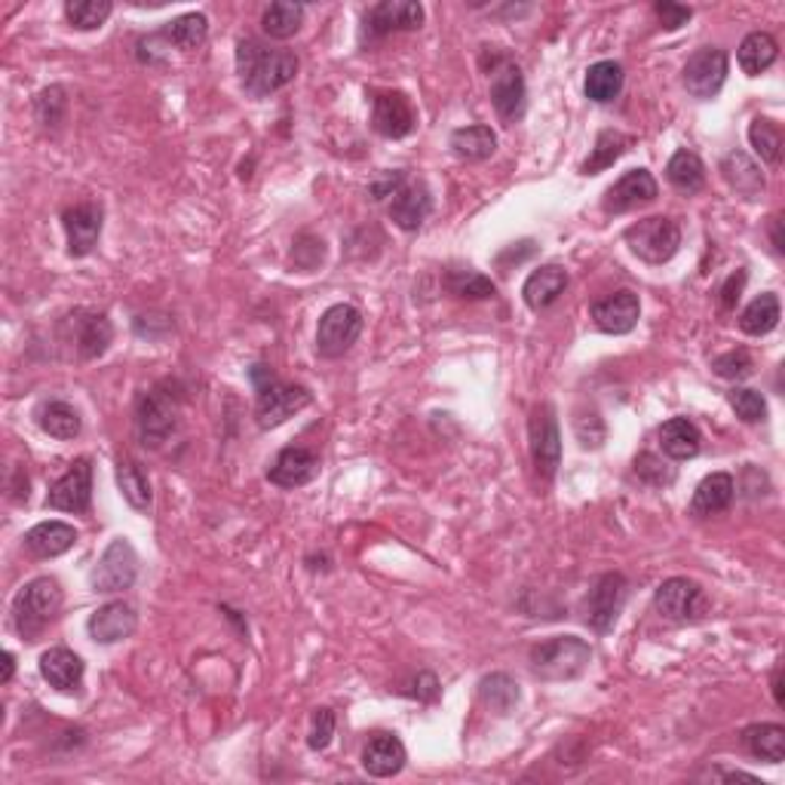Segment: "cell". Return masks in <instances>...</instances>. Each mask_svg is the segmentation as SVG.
Listing matches in <instances>:
<instances>
[{
    "instance_id": "obj_1",
    "label": "cell",
    "mask_w": 785,
    "mask_h": 785,
    "mask_svg": "<svg viewBox=\"0 0 785 785\" xmlns=\"http://www.w3.org/2000/svg\"><path fill=\"white\" fill-rule=\"evenodd\" d=\"M237 71L245 93L252 98H268L299 77V55L245 38L237 43Z\"/></svg>"
},
{
    "instance_id": "obj_2",
    "label": "cell",
    "mask_w": 785,
    "mask_h": 785,
    "mask_svg": "<svg viewBox=\"0 0 785 785\" xmlns=\"http://www.w3.org/2000/svg\"><path fill=\"white\" fill-rule=\"evenodd\" d=\"M249 378L255 384V420L261 430H276L280 423L311 406L313 396L301 384H285L268 366H252Z\"/></svg>"
},
{
    "instance_id": "obj_3",
    "label": "cell",
    "mask_w": 785,
    "mask_h": 785,
    "mask_svg": "<svg viewBox=\"0 0 785 785\" xmlns=\"http://www.w3.org/2000/svg\"><path fill=\"white\" fill-rule=\"evenodd\" d=\"M62 610V586L55 577H38L19 589L13 598V626L22 641H38L43 629L53 624Z\"/></svg>"
},
{
    "instance_id": "obj_4",
    "label": "cell",
    "mask_w": 785,
    "mask_h": 785,
    "mask_svg": "<svg viewBox=\"0 0 785 785\" xmlns=\"http://www.w3.org/2000/svg\"><path fill=\"white\" fill-rule=\"evenodd\" d=\"M531 672L541 681H571L589 669L593 648L577 636H555L531 648Z\"/></svg>"
},
{
    "instance_id": "obj_5",
    "label": "cell",
    "mask_w": 785,
    "mask_h": 785,
    "mask_svg": "<svg viewBox=\"0 0 785 785\" xmlns=\"http://www.w3.org/2000/svg\"><path fill=\"white\" fill-rule=\"evenodd\" d=\"M178 411H181V393H176V387L169 380H163L157 387H150L136 408V430L142 446L157 448L176 433Z\"/></svg>"
},
{
    "instance_id": "obj_6",
    "label": "cell",
    "mask_w": 785,
    "mask_h": 785,
    "mask_svg": "<svg viewBox=\"0 0 785 785\" xmlns=\"http://www.w3.org/2000/svg\"><path fill=\"white\" fill-rule=\"evenodd\" d=\"M626 245L645 264H666L681 249V228L666 216L641 218L632 228H626Z\"/></svg>"
},
{
    "instance_id": "obj_7",
    "label": "cell",
    "mask_w": 785,
    "mask_h": 785,
    "mask_svg": "<svg viewBox=\"0 0 785 785\" xmlns=\"http://www.w3.org/2000/svg\"><path fill=\"white\" fill-rule=\"evenodd\" d=\"M528 439H531V461L541 479L553 482L558 467H562V433H558V420H555V408L550 402H543L531 411L528 420Z\"/></svg>"
},
{
    "instance_id": "obj_8",
    "label": "cell",
    "mask_w": 785,
    "mask_h": 785,
    "mask_svg": "<svg viewBox=\"0 0 785 785\" xmlns=\"http://www.w3.org/2000/svg\"><path fill=\"white\" fill-rule=\"evenodd\" d=\"M138 577V555L133 550V543L126 537H114L108 543V550L102 553V558L95 562L93 574H90V586L93 593H123L129 589Z\"/></svg>"
},
{
    "instance_id": "obj_9",
    "label": "cell",
    "mask_w": 785,
    "mask_h": 785,
    "mask_svg": "<svg viewBox=\"0 0 785 785\" xmlns=\"http://www.w3.org/2000/svg\"><path fill=\"white\" fill-rule=\"evenodd\" d=\"M363 335V313L353 304H335L320 316L316 328V353L323 359H341Z\"/></svg>"
},
{
    "instance_id": "obj_10",
    "label": "cell",
    "mask_w": 785,
    "mask_h": 785,
    "mask_svg": "<svg viewBox=\"0 0 785 785\" xmlns=\"http://www.w3.org/2000/svg\"><path fill=\"white\" fill-rule=\"evenodd\" d=\"M653 608L660 610V617L672 620V624H693V620L705 617L709 598L700 589V583L688 580V577H672V580H663L657 586Z\"/></svg>"
},
{
    "instance_id": "obj_11",
    "label": "cell",
    "mask_w": 785,
    "mask_h": 785,
    "mask_svg": "<svg viewBox=\"0 0 785 785\" xmlns=\"http://www.w3.org/2000/svg\"><path fill=\"white\" fill-rule=\"evenodd\" d=\"M626 596H629V583H626L624 574H601L589 596L583 601V620L593 626L596 632H610L620 610L626 605Z\"/></svg>"
},
{
    "instance_id": "obj_12",
    "label": "cell",
    "mask_w": 785,
    "mask_h": 785,
    "mask_svg": "<svg viewBox=\"0 0 785 785\" xmlns=\"http://www.w3.org/2000/svg\"><path fill=\"white\" fill-rule=\"evenodd\" d=\"M46 506L59 513H90L93 506V461L90 458H77L55 479L46 494Z\"/></svg>"
},
{
    "instance_id": "obj_13",
    "label": "cell",
    "mask_w": 785,
    "mask_h": 785,
    "mask_svg": "<svg viewBox=\"0 0 785 785\" xmlns=\"http://www.w3.org/2000/svg\"><path fill=\"white\" fill-rule=\"evenodd\" d=\"M423 25V7L415 0H384L363 15V41H380L396 31H418Z\"/></svg>"
},
{
    "instance_id": "obj_14",
    "label": "cell",
    "mask_w": 785,
    "mask_h": 785,
    "mask_svg": "<svg viewBox=\"0 0 785 785\" xmlns=\"http://www.w3.org/2000/svg\"><path fill=\"white\" fill-rule=\"evenodd\" d=\"M491 105L506 126H513L525 117L528 86H525V74L515 62H503L491 74Z\"/></svg>"
},
{
    "instance_id": "obj_15",
    "label": "cell",
    "mask_w": 785,
    "mask_h": 785,
    "mask_svg": "<svg viewBox=\"0 0 785 785\" xmlns=\"http://www.w3.org/2000/svg\"><path fill=\"white\" fill-rule=\"evenodd\" d=\"M728 53L718 50V46H703L688 59L684 65V90L693 98H715L721 93V86L728 81Z\"/></svg>"
},
{
    "instance_id": "obj_16",
    "label": "cell",
    "mask_w": 785,
    "mask_h": 785,
    "mask_svg": "<svg viewBox=\"0 0 785 785\" xmlns=\"http://www.w3.org/2000/svg\"><path fill=\"white\" fill-rule=\"evenodd\" d=\"M657 178L650 176L648 169H629L620 181H614L605 197H601V209L605 216H626L632 209H641L657 200Z\"/></svg>"
},
{
    "instance_id": "obj_17",
    "label": "cell",
    "mask_w": 785,
    "mask_h": 785,
    "mask_svg": "<svg viewBox=\"0 0 785 785\" xmlns=\"http://www.w3.org/2000/svg\"><path fill=\"white\" fill-rule=\"evenodd\" d=\"M418 126V111L406 93H378L371 105V129L384 138H406Z\"/></svg>"
},
{
    "instance_id": "obj_18",
    "label": "cell",
    "mask_w": 785,
    "mask_h": 785,
    "mask_svg": "<svg viewBox=\"0 0 785 785\" xmlns=\"http://www.w3.org/2000/svg\"><path fill=\"white\" fill-rule=\"evenodd\" d=\"M102 224H105V212L98 203H81L74 209H65L62 216V228L69 237V255L86 258L102 237Z\"/></svg>"
},
{
    "instance_id": "obj_19",
    "label": "cell",
    "mask_w": 785,
    "mask_h": 785,
    "mask_svg": "<svg viewBox=\"0 0 785 785\" xmlns=\"http://www.w3.org/2000/svg\"><path fill=\"white\" fill-rule=\"evenodd\" d=\"M408 761V752L402 740L396 733L378 731L371 733L363 745V771L375 779H390L396 773H402Z\"/></svg>"
},
{
    "instance_id": "obj_20",
    "label": "cell",
    "mask_w": 785,
    "mask_h": 785,
    "mask_svg": "<svg viewBox=\"0 0 785 785\" xmlns=\"http://www.w3.org/2000/svg\"><path fill=\"white\" fill-rule=\"evenodd\" d=\"M593 323L608 332V335H629L632 328L638 325V316H641V301H638L636 292H614L608 299H601L593 304Z\"/></svg>"
},
{
    "instance_id": "obj_21",
    "label": "cell",
    "mask_w": 785,
    "mask_h": 785,
    "mask_svg": "<svg viewBox=\"0 0 785 785\" xmlns=\"http://www.w3.org/2000/svg\"><path fill=\"white\" fill-rule=\"evenodd\" d=\"M430 212H433V197L423 181H406L390 197V218L399 231H420V224L427 221Z\"/></svg>"
},
{
    "instance_id": "obj_22",
    "label": "cell",
    "mask_w": 785,
    "mask_h": 785,
    "mask_svg": "<svg viewBox=\"0 0 785 785\" xmlns=\"http://www.w3.org/2000/svg\"><path fill=\"white\" fill-rule=\"evenodd\" d=\"M316 473H320V458L313 454L311 448L289 446L273 458L268 479H271L276 488H301L313 482Z\"/></svg>"
},
{
    "instance_id": "obj_23",
    "label": "cell",
    "mask_w": 785,
    "mask_h": 785,
    "mask_svg": "<svg viewBox=\"0 0 785 785\" xmlns=\"http://www.w3.org/2000/svg\"><path fill=\"white\" fill-rule=\"evenodd\" d=\"M69 323L71 335H74V347H77V356H81V359H98V356L111 347L114 328H111V320L105 313L77 311L74 316H69Z\"/></svg>"
},
{
    "instance_id": "obj_24",
    "label": "cell",
    "mask_w": 785,
    "mask_h": 785,
    "mask_svg": "<svg viewBox=\"0 0 785 785\" xmlns=\"http://www.w3.org/2000/svg\"><path fill=\"white\" fill-rule=\"evenodd\" d=\"M138 617L136 610L129 608L126 601H108L105 608H98L90 617V636L98 645H114L136 632Z\"/></svg>"
},
{
    "instance_id": "obj_25",
    "label": "cell",
    "mask_w": 785,
    "mask_h": 785,
    "mask_svg": "<svg viewBox=\"0 0 785 785\" xmlns=\"http://www.w3.org/2000/svg\"><path fill=\"white\" fill-rule=\"evenodd\" d=\"M568 289V271L558 264H546L541 271H534L522 285V299L534 313H543L553 307L555 301L565 295Z\"/></svg>"
},
{
    "instance_id": "obj_26",
    "label": "cell",
    "mask_w": 785,
    "mask_h": 785,
    "mask_svg": "<svg viewBox=\"0 0 785 785\" xmlns=\"http://www.w3.org/2000/svg\"><path fill=\"white\" fill-rule=\"evenodd\" d=\"M721 176H724V181H728L743 200H758L764 188H767L761 166L752 160L745 150H731V154L721 160Z\"/></svg>"
},
{
    "instance_id": "obj_27",
    "label": "cell",
    "mask_w": 785,
    "mask_h": 785,
    "mask_svg": "<svg viewBox=\"0 0 785 785\" xmlns=\"http://www.w3.org/2000/svg\"><path fill=\"white\" fill-rule=\"evenodd\" d=\"M41 676L55 691H77L83 684V660L69 648H50L41 657Z\"/></svg>"
},
{
    "instance_id": "obj_28",
    "label": "cell",
    "mask_w": 785,
    "mask_h": 785,
    "mask_svg": "<svg viewBox=\"0 0 785 785\" xmlns=\"http://www.w3.org/2000/svg\"><path fill=\"white\" fill-rule=\"evenodd\" d=\"M733 498H736V482H733L731 473L705 475L703 482L697 485V491H693L691 515L705 519V515L724 513L733 503Z\"/></svg>"
},
{
    "instance_id": "obj_29",
    "label": "cell",
    "mask_w": 785,
    "mask_h": 785,
    "mask_svg": "<svg viewBox=\"0 0 785 785\" xmlns=\"http://www.w3.org/2000/svg\"><path fill=\"white\" fill-rule=\"evenodd\" d=\"M22 543L34 558H55V555L69 553L71 546L77 543V531L65 522H41V525L28 531Z\"/></svg>"
},
{
    "instance_id": "obj_30",
    "label": "cell",
    "mask_w": 785,
    "mask_h": 785,
    "mask_svg": "<svg viewBox=\"0 0 785 785\" xmlns=\"http://www.w3.org/2000/svg\"><path fill=\"white\" fill-rule=\"evenodd\" d=\"M700 446H703V436L693 420L672 418L660 427V448L669 461H691L700 454Z\"/></svg>"
},
{
    "instance_id": "obj_31",
    "label": "cell",
    "mask_w": 785,
    "mask_h": 785,
    "mask_svg": "<svg viewBox=\"0 0 785 785\" xmlns=\"http://www.w3.org/2000/svg\"><path fill=\"white\" fill-rule=\"evenodd\" d=\"M38 427L53 439H77L83 430L81 411L65 399H46L38 408Z\"/></svg>"
},
{
    "instance_id": "obj_32",
    "label": "cell",
    "mask_w": 785,
    "mask_h": 785,
    "mask_svg": "<svg viewBox=\"0 0 785 785\" xmlns=\"http://www.w3.org/2000/svg\"><path fill=\"white\" fill-rule=\"evenodd\" d=\"M624 81L626 74L620 62H596V65H589V71H586L583 93H586L589 102H596V105H608V102H614L617 95L624 93Z\"/></svg>"
},
{
    "instance_id": "obj_33",
    "label": "cell",
    "mask_w": 785,
    "mask_h": 785,
    "mask_svg": "<svg viewBox=\"0 0 785 785\" xmlns=\"http://www.w3.org/2000/svg\"><path fill=\"white\" fill-rule=\"evenodd\" d=\"M451 150H454L461 160L482 163L488 160V157H494V150H498V136H494V129L485 126V123L461 126V129L451 133Z\"/></svg>"
},
{
    "instance_id": "obj_34",
    "label": "cell",
    "mask_w": 785,
    "mask_h": 785,
    "mask_svg": "<svg viewBox=\"0 0 785 785\" xmlns=\"http://www.w3.org/2000/svg\"><path fill=\"white\" fill-rule=\"evenodd\" d=\"M666 178L678 193L691 197V193H700L705 188V166L693 150L681 148L672 154V160L666 163Z\"/></svg>"
},
{
    "instance_id": "obj_35",
    "label": "cell",
    "mask_w": 785,
    "mask_h": 785,
    "mask_svg": "<svg viewBox=\"0 0 785 785\" xmlns=\"http://www.w3.org/2000/svg\"><path fill=\"white\" fill-rule=\"evenodd\" d=\"M519 684L506 672H491L479 681V700L494 715H513L519 705Z\"/></svg>"
},
{
    "instance_id": "obj_36",
    "label": "cell",
    "mask_w": 785,
    "mask_h": 785,
    "mask_svg": "<svg viewBox=\"0 0 785 785\" xmlns=\"http://www.w3.org/2000/svg\"><path fill=\"white\" fill-rule=\"evenodd\" d=\"M117 488H121L123 501L129 503L133 510L148 513L150 503H154V491H150V479L148 473L142 470V463L123 458V461L117 463Z\"/></svg>"
},
{
    "instance_id": "obj_37",
    "label": "cell",
    "mask_w": 785,
    "mask_h": 785,
    "mask_svg": "<svg viewBox=\"0 0 785 785\" xmlns=\"http://www.w3.org/2000/svg\"><path fill=\"white\" fill-rule=\"evenodd\" d=\"M163 41H169L176 50L181 53H190V50H200L209 38V19L203 13H185L166 22V28L160 31Z\"/></svg>"
},
{
    "instance_id": "obj_38",
    "label": "cell",
    "mask_w": 785,
    "mask_h": 785,
    "mask_svg": "<svg viewBox=\"0 0 785 785\" xmlns=\"http://www.w3.org/2000/svg\"><path fill=\"white\" fill-rule=\"evenodd\" d=\"M743 745L749 749V755L767 764H779L785 761V728L783 724H752L743 731Z\"/></svg>"
},
{
    "instance_id": "obj_39",
    "label": "cell",
    "mask_w": 785,
    "mask_h": 785,
    "mask_svg": "<svg viewBox=\"0 0 785 785\" xmlns=\"http://www.w3.org/2000/svg\"><path fill=\"white\" fill-rule=\"evenodd\" d=\"M779 55V43L767 31H752L743 43H740V69L749 77H758L764 71L771 69Z\"/></svg>"
},
{
    "instance_id": "obj_40",
    "label": "cell",
    "mask_w": 785,
    "mask_h": 785,
    "mask_svg": "<svg viewBox=\"0 0 785 785\" xmlns=\"http://www.w3.org/2000/svg\"><path fill=\"white\" fill-rule=\"evenodd\" d=\"M779 316H783L779 299L773 292H764V295H758L740 313V328H743L745 335H752V338H764V335H771L773 328L779 325Z\"/></svg>"
},
{
    "instance_id": "obj_41",
    "label": "cell",
    "mask_w": 785,
    "mask_h": 785,
    "mask_svg": "<svg viewBox=\"0 0 785 785\" xmlns=\"http://www.w3.org/2000/svg\"><path fill=\"white\" fill-rule=\"evenodd\" d=\"M629 145H632V138L624 136V133H617V129H605V133H598L596 148L589 150V157L580 163V172L583 176H598V172H605L608 166H614V163L624 157Z\"/></svg>"
},
{
    "instance_id": "obj_42",
    "label": "cell",
    "mask_w": 785,
    "mask_h": 785,
    "mask_svg": "<svg viewBox=\"0 0 785 785\" xmlns=\"http://www.w3.org/2000/svg\"><path fill=\"white\" fill-rule=\"evenodd\" d=\"M301 22H304V7L301 3H271L264 15H261V28L271 41H289L295 38L301 31Z\"/></svg>"
},
{
    "instance_id": "obj_43",
    "label": "cell",
    "mask_w": 785,
    "mask_h": 785,
    "mask_svg": "<svg viewBox=\"0 0 785 785\" xmlns=\"http://www.w3.org/2000/svg\"><path fill=\"white\" fill-rule=\"evenodd\" d=\"M749 142L767 166H779L783 163V126L767 117H755L749 126Z\"/></svg>"
},
{
    "instance_id": "obj_44",
    "label": "cell",
    "mask_w": 785,
    "mask_h": 785,
    "mask_svg": "<svg viewBox=\"0 0 785 785\" xmlns=\"http://www.w3.org/2000/svg\"><path fill=\"white\" fill-rule=\"evenodd\" d=\"M446 289L454 295V299H467V301H485L498 295V285L491 283L488 276L475 271H448L446 273Z\"/></svg>"
},
{
    "instance_id": "obj_45",
    "label": "cell",
    "mask_w": 785,
    "mask_h": 785,
    "mask_svg": "<svg viewBox=\"0 0 785 785\" xmlns=\"http://www.w3.org/2000/svg\"><path fill=\"white\" fill-rule=\"evenodd\" d=\"M111 10L114 7H111L108 0H69L65 3V15H69L71 28H77V31L102 28L108 22Z\"/></svg>"
},
{
    "instance_id": "obj_46",
    "label": "cell",
    "mask_w": 785,
    "mask_h": 785,
    "mask_svg": "<svg viewBox=\"0 0 785 785\" xmlns=\"http://www.w3.org/2000/svg\"><path fill=\"white\" fill-rule=\"evenodd\" d=\"M728 402L736 411V418H743L745 423H758L767 418V399L758 390H749V387H733L728 393Z\"/></svg>"
},
{
    "instance_id": "obj_47",
    "label": "cell",
    "mask_w": 785,
    "mask_h": 785,
    "mask_svg": "<svg viewBox=\"0 0 785 785\" xmlns=\"http://www.w3.org/2000/svg\"><path fill=\"white\" fill-rule=\"evenodd\" d=\"M712 371L724 380H745L755 371V359H752V353L740 347V350L715 356V359H712Z\"/></svg>"
},
{
    "instance_id": "obj_48",
    "label": "cell",
    "mask_w": 785,
    "mask_h": 785,
    "mask_svg": "<svg viewBox=\"0 0 785 785\" xmlns=\"http://www.w3.org/2000/svg\"><path fill=\"white\" fill-rule=\"evenodd\" d=\"M636 475L650 482V485H672L676 482V470L666 461H660L657 454H648V451L636 458Z\"/></svg>"
},
{
    "instance_id": "obj_49",
    "label": "cell",
    "mask_w": 785,
    "mask_h": 785,
    "mask_svg": "<svg viewBox=\"0 0 785 785\" xmlns=\"http://www.w3.org/2000/svg\"><path fill=\"white\" fill-rule=\"evenodd\" d=\"M335 736V712L332 709H316L311 718V736H307V745L313 752H323L332 743Z\"/></svg>"
},
{
    "instance_id": "obj_50",
    "label": "cell",
    "mask_w": 785,
    "mask_h": 785,
    "mask_svg": "<svg viewBox=\"0 0 785 785\" xmlns=\"http://www.w3.org/2000/svg\"><path fill=\"white\" fill-rule=\"evenodd\" d=\"M653 13L660 15V22H663L666 31H678V28L688 25V22L693 19L691 7H681V3H672V0H660V3H653Z\"/></svg>"
},
{
    "instance_id": "obj_51",
    "label": "cell",
    "mask_w": 785,
    "mask_h": 785,
    "mask_svg": "<svg viewBox=\"0 0 785 785\" xmlns=\"http://www.w3.org/2000/svg\"><path fill=\"white\" fill-rule=\"evenodd\" d=\"M65 105H69V102H65V90H62V86H53V90H43V93L38 95V111H43V108H50V111H46V114H41L38 121H41L43 126H50V123L55 126V123H59V117L53 114V108L65 111Z\"/></svg>"
},
{
    "instance_id": "obj_52",
    "label": "cell",
    "mask_w": 785,
    "mask_h": 785,
    "mask_svg": "<svg viewBox=\"0 0 785 785\" xmlns=\"http://www.w3.org/2000/svg\"><path fill=\"white\" fill-rule=\"evenodd\" d=\"M743 285H745V271H736L728 276V283L721 285V311H733L736 301L743 299Z\"/></svg>"
},
{
    "instance_id": "obj_53",
    "label": "cell",
    "mask_w": 785,
    "mask_h": 785,
    "mask_svg": "<svg viewBox=\"0 0 785 785\" xmlns=\"http://www.w3.org/2000/svg\"><path fill=\"white\" fill-rule=\"evenodd\" d=\"M402 185H406V172H399V169H396V172H384V176H380L378 181L368 188V193H371L375 200H387V197H393V193L402 188Z\"/></svg>"
},
{
    "instance_id": "obj_54",
    "label": "cell",
    "mask_w": 785,
    "mask_h": 785,
    "mask_svg": "<svg viewBox=\"0 0 785 785\" xmlns=\"http://www.w3.org/2000/svg\"><path fill=\"white\" fill-rule=\"evenodd\" d=\"M779 228H783V218H779V216H773V218H771L773 249H776V252H779V255H783V252H785V243H783V231H779Z\"/></svg>"
},
{
    "instance_id": "obj_55",
    "label": "cell",
    "mask_w": 785,
    "mask_h": 785,
    "mask_svg": "<svg viewBox=\"0 0 785 785\" xmlns=\"http://www.w3.org/2000/svg\"><path fill=\"white\" fill-rule=\"evenodd\" d=\"M773 700H776V705H785V697H783V669H779V666L773 669Z\"/></svg>"
},
{
    "instance_id": "obj_56",
    "label": "cell",
    "mask_w": 785,
    "mask_h": 785,
    "mask_svg": "<svg viewBox=\"0 0 785 785\" xmlns=\"http://www.w3.org/2000/svg\"><path fill=\"white\" fill-rule=\"evenodd\" d=\"M13 672H15V657L7 650V653H3V678H0V681L10 684V681H13Z\"/></svg>"
}]
</instances>
